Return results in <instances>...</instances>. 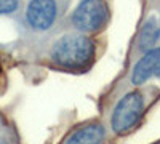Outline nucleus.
Segmentation results:
<instances>
[{
  "label": "nucleus",
  "mask_w": 160,
  "mask_h": 144,
  "mask_svg": "<svg viewBox=\"0 0 160 144\" xmlns=\"http://www.w3.org/2000/svg\"><path fill=\"white\" fill-rule=\"evenodd\" d=\"M95 55V45L91 38L83 34H68L55 43L51 58L56 64L68 69L83 67Z\"/></svg>",
  "instance_id": "nucleus-1"
},
{
  "label": "nucleus",
  "mask_w": 160,
  "mask_h": 144,
  "mask_svg": "<svg viewBox=\"0 0 160 144\" xmlns=\"http://www.w3.org/2000/svg\"><path fill=\"white\" fill-rule=\"evenodd\" d=\"M109 19L108 0H82L72 13L74 26L82 32L99 31Z\"/></svg>",
  "instance_id": "nucleus-2"
},
{
  "label": "nucleus",
  "mask_w": 160,
  "mask_h": 144,
  "mask_svg": "<svg viewBox=\"0 0 160 144\" xmlns=\"http://www.w3.org/2000/svg\"><path fill=\"white\" fill-rule=\"evenodd\" d=\"M142 109H144V99L141 93L131 91L127 96H123L114 109L112 122H111L112 130L115 133H125L128 130H131L139 122Z\"/></svg>",
  "instance_id": "nucleus-3"
},
{
  "label": "nucleus",
  "mask_w": 160,
  "mask_h": 144,
  "mask_svg": "<svg viewBox=\"0 0 160 144\" xmlns=\"http://www.w3.org/2000/svg\"><path fill=\"white\" fill-rule=\"evenodd\" d=\"M26 18L34 29L47 31L48 27H51L56 18L55 0H31L26 11Z\"/></svg>",
  "instance_id": "nucleus-4"
},
{
  "label": "nucleus",
  "mask_w": 160,
  "mask_h": 144,
  "mask_svg": "<svg viewBox=\"0 0 160 144\" xmlns=\"http://www.w3.org/2000/svg\"><path fill=\"white\" fill-rule=\"evenodd\" d=\"M154 77H160V48H152L146 53L133 69L131 82L142 85Z\"/></svg>",
  "instance_id": "nucleus-5"
},
{
  "label": "nucleus",
  "mask_w": 160,
  "mask_h": 144,
  "mask_svg": "<svg viewBox=\"0 0 160 144\" xmlns=\"http://www.w3.org/2000/svg\"><path fill=\"white\" fill-rule=\"evenodd\" d=\"M104 138V130L101 125L95 123V125H88L80 128L78 132H75L66 144H101Z\"/></svg>",
  "instance_id": "nucleus-6"
},
{
  "label": "nucleus",
  "mask_w": 160,
  "mask_h": 144,
  "mask_svg": "<svg viewBox=\"0 0 160 144\" xmlns=\"http://www.w3.org/2000/svg\"><path fill=\"white\" fill-rule=\"evenodd\" d=\"M158 37H160V26H158V22L154 18H151V19L146 21V24L142 26L139 38H138V45H139L141 50H148L149 51L157 43Z\"/></svg>",
  "instance_id": "nucleus-7"
},
{
  "label": "nucleus",
  "mask_w": 160,
  "mask_h": 144,
  "mask_svg": "<svg viewBox=\"0 0 160 144\" xmlns=\"http://www.w3.org/2000/svg\"><path fill=\"white\" fill-rule=\"evenodd\" d=\"M18 8V0H0V15H8Z\"/></svg>",
  "instance_id": "nucleus-8"
},
{
  "label": "nucleus",
  "mask_w": 160,
  "mask_h": 144,
  "mask_svg": "<svg viewBox=\"0 0 160 144\" xmlns=\"http://www.w3.org/2000/svg\"><path fill=\"white\" fill-rule=\"evenodd\" d=\"M0 144H7V142H3V141H0Z\"/></svg>",
  "instance_id": "nucleus-9"
}]
</instances>
